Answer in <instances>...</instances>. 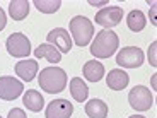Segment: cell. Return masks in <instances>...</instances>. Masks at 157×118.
Here are the masks:
<instances>
[{"label":"cell","mask_w":157,"mask_h":118,"mask_svg":"<svg viewBox=\"0 0 157 118\" xmlns=\"http://www.w3.org/2000/svg\"><path fill=\"white\" fill-rule=\"evenodd\" d=\"M89 4H90V5H104V4H102V2H92V0H90Z\"/></svg>","instance_id":"obj_25"},{"label":"cell","mask_w":157,"mask_h":118,"mask_svg":"<svg viewBox=\"0 0 157 118\" xmlns=\"http://www.w3.org/2000/svg\"><path fill=\"white\" fill-rule=\"evenodd\" d=\"M7 118H28V116H26V111L24 110H21V108H14V110L9 111Z\"/></svg>","instance_id":"obj_22"},{"label":"cell","mask_w":157,"mask_h":118,"mask_svg":"<svg viewBox=\"0 0 157 118\" xmlns=\"http://www.w3.org/2000/svg\"><path fill=\"white\" fill-rule=\"evenodd\" d=\"M38 82H39L41 91H44L48 94H56V92L65 91L68 77H67V72L63 69L56 67V65H50V67L43 69L39 72Z\"/></svg>","instance_id":"obj_1"},{"label":"cell","mask_w":157,"mask_h":118,"mask_svg":"<svg viewBox=\"0 0 157 118\" xmlns=\"http://www.w3.org/2000/svg\"><path fill=\"white\" fill-rule=\"evenodd\" d=\"M29 4L28 0H12L9 4V16L14 21H24L29 16Z\"/></svg>","instance_id":"obj_15"},{"label":"cell","mask_w":157,"mask_h":118,"mask_svg":"<svg viewBox=\"0 0 157 118\" xmlns=\"http://www.w3.org/2000/svg\"><path fill=\"white\" fill-rule=\"evenodd\" d=\"M123 21V9L118 5H104L101 10L96 14V24H101L104 29L114 28Z\"/></svg>","instance_id":"obj_7"},{"label":"cell","mask_w":157,"mask_h":118,"mask_svg":"<svg viewBox=\"0 0 157 118\" xmlns=\"http://www.w3.org/2000/svg\"><path fill=\"white\" fill-rule=\"evenodd\" d=\"M128 118H145V116H142V115H132V116H128Z\"/></svg>","instance_id":"obj_26"},{"label":"cell","mask_w":157,"mask_h":118,"mask_svg":"<svg viewBox=\"0 0 157 118\" xmlns=\"http://www.w3.org/2000/svg\"><path fill=\"white\" fill-rule=\"evenodd\" d=\"M128 82H130L128 74H126L125 70H121V69H113V70H109V74L106 75V84H108V87L113 89V91H123L128 86Z\"/></svg>","instance_id":"obj_12"},{"label":"cell","mask_w":157,"mask_h":118,"mask_svg":"<svg viewBox=\"0 0 157 118\" xmlns=\"http://www.w3.org/2000/svg\"><path fill=\"white\" fill-rule=\"evenodd\" d=\"M128 103L130 106L137 111H147L154 104V96L149 87L145 86H135L128 92Z\"/></svg>","instance_id":"obj_4"},{"label":"cell","mask_w":157,"mask_h":118,"mask_svg":"<svg viewBox=\"0 0 157 118\" xmlns=\"http://www.w3.org/2000/svg\"><path fill=\"white\" fill-rule=\"evenodd\" d=\"M5 46L7 51L12 57H17V58H24L31 53V41L28 39V36L22 34V33H12L10 36L5 41Z\"/></svg>","instance_id":"obj_5"},{"label":"cell","mask_w":157,"mask_h":118,"mask_svg":"<svg viewBox=\"0 0 157 118\" xmlns=\"http://www.w3.org/2000/svg\"><path fill=\"white\" fill-rule=\"evenodd\" d=\"M5 24H7V16H5V12H4V9L0 7V31H4V28H5Z\"/></svg>","instance_id":"obj_23"},{"label":"cell","mask_w":157,"mask_h":118,"mask_svg":"<svg viewBox=\"0 0 157 118\" xmlns=\"http://www.w3.org/2000/svg\"><path fill=\"white\" fill-rule=\"evenodd\" d=\"M0 118H2V116H0Z\"/></svg>","instance_id":"obj_27"},{"label":"cell","mask_w":157,"mask_h":118,"mask_svg":"<svg viewBox=\"0 0 157 118\" xmlns=\"http://www.w3.org/2000/svg\"><path fill=\"white\" fill-rule=\"evenodd\" d=\"M70 94L77 103H84L89 96V89H87L86 82L80 77H74L70 81Z\"/></svg>","instance_id":"obj_18"},{"label":"cell","mask_w":157,"mask_h":118,"mask_svg":"<svg viewBox=\"0 0 157 118\" xmlns=\"http://www.w3.org/2000/svg\"><path fill=\"white\" fill-rule=\"evenodd\" d=\"M116 63L123 69H138L144 63V51L138 46H126L118 51Z\"/></svg>","instance_id":"obj_6"},{"label":"cell","mask_w":157,"mask_h":118,"mask_svg":"<svg viewBox=\"0 0 157 118\" xmlns=\"http://www.w3.org/2000/svg\"><path fill=\"white\" fill-rule=\"evenodd\" d=\"M150 17H152V24H154V26H155V4H154V2H152V10H150Z\"/></svg>","instance_id":"obj_24"},{"label":"cell","mask_w":157,"mask_h":118,"mask_svg":"<svg viewBox=\"0 0 157 118\" xmlns=\"http://www.w3.org/2000/svg\"><path fill=\"white\" fill-rule=\"evenodd\" d=\"M145 16H144V12L142 10H132L128 12V16H126V26H128L130 31L133 33H140L142 29L145 28Z\"/></svg>","instance_id":"obj_19"},{"label":"cell","mask_w":157,"mask_h":118,"mask_svg":"<svg viewBox=\"0 0 157 118\" xmlns=\"http://www.w3.org/2000/svg\"><path fill=\"white\" fill-rule=\"evenodd\" d=\"M24 92V86L21 81L10 75L0 77V99L4 101H14Z\"/></svg>","instance_id":"obj_8"},{"label":"cell","mask_w":157,"mask_h":118,"mask_svg":"<svg viewBox=\"0 0 157 118\" xmlns=\"http://www.w3.org/2000/svg\"><path fill=\"white\" fill-rule=\"evenodd\" d=\"M155 48H157V43L152 41L150 43V48H149V62L152 67H157V58H155Z\"/></svg>","instance_id":"obj_21"},{"label":"cell","mask_w":157,"mask_h":118,"mask_svg":"<svg viewBox=\"0 0 157 118\" xmlns=\"http://www.w3.org/2000/svg\"><path fill=\"white\" fill-rule=\"evenodd\" d=\"M82 72H84V77L89 82H99L104 77V65L99 60H89V62L84 63Z\"/></svg>","instance_id":"obj_13"},{"label":"cell","mask_w":157,"mask_h":118,"mask_svg":"<svg viewBox=\"0 0 157 118\" xmlns=\"http://www.w3.org/2000/svg\"><path fill=\"white\" fill-rule=\"evenodd\" d=\"M86 113L89 118H106L108 104L102 99H90L86 104Z\"/></svg>","instance_id":"obj_17"},{"label":"cell","mask_w":157,"mask_h":118,"mask_svg":"<svg viewBox=\"0 0 157 118\" xmlns=\"http://www.w3.org/2000/svg\"><path fill=\"white\" fill-rule=\"evenodd\" d=\"M22 103L29 111L38 113V111H41L43 106H44V98L41 96V92H38V91H34V89H29V91L24 92Z\"/></svg>","instance_id":"obj_14"},{"label":"cell","mask_w":157,"mask_h":118,"mask_svg":"<svg viewBox=\"0 0 157 118\" xmlns=\"http://www.w3.org/2000/svg\"><path fill=\"white\" fill-rule=\"evenodd\" d=\"M38 62L36 60H21V62L16 63V67H14V70H16L17 77H21L22 81H26V82H31L33 79L38 75Z\"/></svg>","instance_id":"obj_11"},{"label":"cell","mask_w":157,"mask_h":118,"mask_svg":"<svg viewBox=\"0 0 157 118\" xmlns=\"http://www.w3.org/2000/svg\"><path fill=\"white\" fill-rule=\"evenodd\" d=\"M120 46V38L111 29H102L96 34L94 41L90 45V53L96 58H109L114 55V51Z\"/></svg>","instance_id":"obj_2"},{"label":"cell","mask_w":157,"mask_h":118,"mask_svg":"<svg viewBox=\"0 0 157 118\" xmlns=\"http://www.w3.org/2000/svg\"><path fill=\"white\" fill-rule=\"evenodd\" d=\"M70 38H74L77 46H87L94 36V24L84 16H75L68 22Z\"/></svg>","instance_id":"obj_3"},{"label":"cell","mask_w":157,"mask_h":118,"mask_svg":"<svg viewBox=\"0 0 157 118\" xmlns=\"http://www.w3.org/2000/svg\"><path fill=\"white\" fill-rule=\"evenodd\" d=\"M46 39H48V45L55 46L60 53H68L72 50V38H70L67 29H63V28L51 29L48 33Z\"/></svg>","instance_id":"obj_9"},{"label":"cell","mask_w":157,"mask_h":118,"mask_svg":"<svg viewBox=\"0 0 157 118\" xmlns=\"http://www.w3.org/2000/svg\"><path fill=\"white\" fill-rule=\"evenodd\" d=\"M34 7L41 14H55L62 7V0H34Z\"/></svg>","instance_id":"obj_20"},{"label":"cell","mask_w":157,"mask_h":118,"mask_svg":"<svg viewBox=\"0 0 157 118\" xmlns=\"http://www.w3.org/2000/svg\"><path fill=\"white\" fill-rule=\"evenodd\" d=\"M34 57L36 58H46L50 63H58L60 60H62V53H60L55 46H51V45H48V43L39 45L34 50Z\"/></svg>","instance_id":"obj_16"},{"label":"cell","mask_w":157,"mask_h":118,"mask_svg":"<svg viewBox=\"0 0 157 118\" xmlns=\"http://www.w3.org/2000/svg\"><path fill=\"white\" fill-rule=\"evenodd\" d=\"M74 113V104L68 99H53L46 106V118H70Z\"/></svg>","instance_id":"obj_10"}]
</instances>
